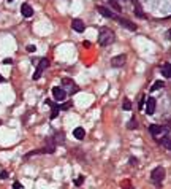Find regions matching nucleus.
Returning a JSON list of instances; mask_svg holds the SVG:
<instances>
[{
	"label": "nucleus",
	"instance_id": "f257e3e1",
	"mask_svg": "<svg viewBox=\"0 0 171 189\" xmlns=\"http://www.w3.org/2000/svg\"><path fill=\"white\" fill-rule=\"evenodd\" d=\"M114 40H116L114 32L111 29H108V27H101L100 32H98V43L101 46H108L114 42Z\"/></svg>",
	"mask_w": 171,
	"mask_h": 189
},
{
	"label": "nucleus",
	"instance_id": "f03ea898",
	"mask_svg": "<svg viewBox=\"0 0 171 189\" xmlns=\"http://www.w3.org/2000/svg\"><path fill=\"white\" fill-rule=\"evenodd\" d=\"M165 175H166V172H165L163 167H155V169L151 172V180L154 181V184H155L157 187H160V186H162V181L165 180Z\"/></svg>",
	"mask_w": 171,
	"mask_h": 189
},
{
	"label": "nucleus",
	"instance_id": "7ed1b4c3",
	"mask_svg": "<svg viewBox=\"0 0 171 189\" xmlns=\"http://www.w3.org/2000/svg\"><path fill=\"white\" fill-rule=\"evenodd\" d=\"M49 67V61L48 59H41L40 62H36V70H35V73H33V79H38L41 76V73Z\"/></svg>",
	"mask_w": 171,
	"mask_h": 189
},
{
	"label": "nucleus",
	"instance_id": "20e7f679",
	"mask_svg": "<svg viewBox=\"0 0 171 189\" xmlns=\"http://www.w3.org/2000/svg\"><path fill=\"white\" fill-rule=\"evenodd\" d=\"M52 96L57 102H63L65 97H67V92H65L62 88H52Z\"/></svg>",
	"mask_w": 171,
	"mask_h": 189
},
{
	"label": "nucleus",
	"instance_id": "39448f33",
	"mask_svg": "<svg viewBox=\"0 0 171 189\" xmlns=\"http://www.w3.org/2000/svg\"><path fill=\"white\" fill-rule=\"evenodd\" d=\"M125 61H127L125 54H119V56H114V57L111 59V65H113V67H122V65L125 64Z\"/></svg>",
	"mask_w": 171,
	"mask_h": 189
},
{
	"label": "nucleus",
	"instance_id": "423d86ee",
	"mask_svg": "<svg viewBox=\"0 0 171 189\" xmlns=\"http://www.w3.org/2000/svg\"><path fill=\"white\" fill-rule=\"evenodd\" d=\"M97 11L100 13L101 16H105V18H109V19H116L117 18L113 11H109L108 8H105V7H97Z\"/></svg>",
	"mask_w": 171,
	"mask_h": 189
},
{
	"label": "nucleus",
	"instance_id": "0eeeda50",
	"mask_svg": "<svg viewBox=\"0 0 171 189\" xmlns=\"http://www.w3.org/2000/svg\"><path fill=\"white\" fill-rule=\"evenodd\" d=\"M71 27H73V30H76V32H84V29H86V25H84V22L81 21V19H73L71 21Z\"/></svg>",
	"mask_w": 171,
	"mask_h": 189
},
{
	"label": "nucleus",
	"instance_id": "6e6552de",
	"mask_svg": "<svg viewBox=\"0 0 171 189\" xmlns=\"http://www.w3.org/2000/svg\"><path fill=\"white\" fill-rule=\"evenodd\" d=\"M154 111H155V99L149 97L146 100V113L147 115H154Z\"/></svg>",
	"mask_w": 171,
	"mask_h": 189
},
{
	"label": "nucleus",
	"instance_id": "1a4fd4ad",
	"mask_svg": "<svg viewBox=\"0 0 171 189\" xmlns=\"http://www.w3.org/2000/svg\"><path fill=\"white\" fill-rule=\"evenodd\" d=\"M21 13H22V16H24V18H30V16L33 15V10H32V7H30L29 3H22V7H21Z\"/></svg>",
	"mask_w": 171,
	"mask_h": 189
},
{
	"label": "nucleus",
	"instance_id": "9d476101",
	"mask_svg": "<svg viewBox=\"0 0 171 189\" xmlns=\"http://www.w3.org/2000/svg\"><path fill=\"white\" fill-rule=\"evenodd\" d=\"M116 19L121 22V25H122V27H127L128 30H136V25H135L133 22H131V21H128V19H122V18H116Z\"/></svg>",
	"mask_w": 171,
	"mask_h": 189
},
{
	"label": "nucleus",
	"instance_id": "9b49d317",
	"mask_svg": "<svg viewBox=\"0 0 171 189\" xmlns=\"http://www.w3.org/2000/svg\"><path fill=\"white\" fill-rule=\"evenodd\" d=\"M149 132L157 137V135L163 133V132H165V129H163V126H159V124H151V126H149Z\"/></svg>",
	"mask_w": 171,
	"mask_h": 189
},
{
	"label": "nucleus",
	"instance_id": "f8f14e48",
	"mask_svg": "<svg viewBox=\"0 0 171 189\" xmlns=\"http://www.w3.org/2000/svg\"><path fill=\"white\" fill-rule=\"evenodd\" d=\"M46 103H48V105H51V108H52L51 119H56V118L59 116V110H60V106H59V105H56V103H52V102H49V100H46Z\"/></svg>",
	"mask_w": 171,
	"mask_h": 189
},
{
	"label": "nucleus",
	"instance_id": "ddd939ff",
	"mask_svg": "<svg viewBox=\"0 0 171 189\" xmlns=\"http://www.w3.org/2000/svg\"><path fill=\"white\" fill-rule=\"evenodd\" d=\"M73 137L78 138V140H83V138L86 137V130H84L83 127H76V129L73 130Z\"/></svg>",
	"mask_w": 171,
	"mask_h": 189
},
{
	"label": "nucleus",
	"instance_id": "4468645a",
	"mask_svg": "<svg viewBox=\"0 0 171 189\" xmlns=\"http://www.w3.org/2000/svg\"><path fill=\"white\" fill-rule=\"evenodd\" d=\"M162 73L165 78H171V64H165L162 67Z\"/></svg>",
	"mask_w": 171,
	"mask_h": 189
},
{
	"label": "nucleus",
	"instance_id": "2eb2a0df",
	"mask_svg": "<svg viewBox=\"0 0 171 189\" xmlns=\"http://www.w3.org/2000/svg\"><path fill=\"white\" fill-rule=\"evenodd\" d=\"M62 86H68V88H73V91H76V84H75V81H71L70 78H63L62 79Z\"/></svg>",
	"mask_w": 171,
	"mask_h": 189
},
{
	"label": "nucleus",
	"instance_id": "dca6fc26",
	"mask_svg": "<svg viewBox=\"0 0 171 189\" xmlns=\"http://www.w3.org/2000/svg\"><path fill=\"white\" fill-rule=\"evenodd\" d=\"M135 15L138 16V18H141V19H144L146 16H144V13H143V10H141V7H139V3L135 0Z\"/></svg>",
	"mask_w": 171,
	"mask_h": 189
},
{
	"label": "nucleus",
	"instance_id": "f3484780",
	"mask_svg": "<svg viewBox=\"0 0 171 189\" xmlns=\"http://www.w3.org/2000/svg\"><path fill=\"white\" fill-rule=\"evenodd\" d=\"M162 143H163V146L166 148V150L171 151V135H166V137H163Z\"/></svg>",
	"mask_w": 171,
	"mask_h": 189
},
{
	"label": "nucleus",
	"instance_id": "a211bd4d",
	"mask_svg": "<svg viewBox=\"0 0 171 189\" xmlns=\"http://www.w3.org/2000/svg\"><path fill=\"white\" fill-rule=\"evenodd\" d=\"M160 88H163V81H155V83L151 86V91H159Z\"/></svg>",
	"mask_w": 171,
	"mask_h": 189
},
{
	"label": "nucleus",
	"instance_id": "6ab92c4d",
	"mask_svg": "<svg viewBox=\"0 0 171 189\" xmlns=\"http://www.w3.org/2000/svg\"><path fill=\"white\" fill-rule=\"evenodd\" d=\"M136 127H138L136 119H135V118H131V119H130V123H128V129H136Z\"/></svg>",
	"mask_w": 171,
	"mask_h": 189
},
{
	"label": "nucleus",
	"instance_id": "aec40b11",
	"mask_svg": "<svg viewBox=\"0 0 171 189\" xmlns=\"http://www.w3.org/2000/svg\"><path fill=\"white\" fill-rule=\"evenodd\" d=\"M122 106H124V110H131V102L128 99H125L124 103H122Z\"/></svg>",
	"mask_w": 171,
	"mask_h": 189
},
{
	"label": "nucleus",
	"instance_id": "412c9836",
	"mask_svg": "<svg viewBox=\"0 0 171 189\" xmlns=\"http://www.w3.org/2000/svg\"><path fill=\"white\" fill-rule=\"evenodd\" d=\"M109 3H111V7H114V8H116L117 11H121V7H119V5H117V3L114 2V0H109Z\"/></svg>",
	"mask_w": 171,
	"mask_h": 189
},
{
	"label": "nucleus",
	"instance_id": "4be33fe9",
	"mask_svg": "<svg viewBox=\"0 0 171 189\" xmlns=\"http://www.w3.org/2000/svg\"><path fill=\"white\" fill-rule=\"evenodd\" d=\"M83 181H84V178H83V177H79V178H76L75 184H76V186H81V184H83Z\"/></svg>",
	"mask_w": 171,
	"mask_h": 189
},
{
	"label": "nucleus",
	"instance_id": "5701e85b",
	"mask_svg": "<svg viewBox=\"0 0 171 189\" xmlns=\"http://www.w3.org/2000/svg\"><path fill=\"white\" fill-rule=\"evenodd\" d=\"M27 51H29V52H35V51H36V48H35L33 45H29V46H27Z\"/></svg>",
	"mask_w": 171,
	"mask_h": 189
},
{
	"label": "nucleus",
	"instance_id": "b1692460",
	"mask_svg": "<svg viewBox=\"0 0 171 189\" xmlns=\"http://www.w3.org/2000/svg\"><path fill=\"white\" fill-rule=\"evenodd\" d=\"M0 178H2V180H6V178H8V173H6V172L3 170L2 173H0Z\"/></svg>",
	"mask_w": 171,
	"mask_h": 189
},
{
	"label": "nucleus",
	"instance_id": "393cba45",
	"mask_svg": "<svg viewBox=\"0 0 171 189\" xmlns=\"http://www.w3.org/2000/svg\"><path fill=\"white\" fill-rule=\"evenodd\" d=\"M13 187H15V189H21V187H22V184H21L19 181H15V184H13Z\"/></svg>",
	"mask_w": 171,
	"mask_h": 189
},
{
	"label": "nucleus",
	"instance_id": "a878e982",
	"mask_svg": "<svg viewBox=\"0 0 171 189\" xmlns=\"http://www.w3.org/2000/svg\"><path fill=\"white\" fill-rule=\"evenodd\" d=\"M70 106H71V103H65V105H62L60 108H62V110H68Z\"/></svg>",
	"mask_w": 171,
	"mask_h": 189
},
{
	"label": "nucleus",
	"instance_id": "bb28decb",
	"mask_svg": "<svg viewBox=\"0 0 171 189\" xmlns=\"http://www.w3.org/2000/svg\"><path fill=\"white\" fill-rule=\"evenodd\" d=\"M3 64H6V65H11V64H13V59H5V61H3Z\"/></svg>",
	"mask_w": 171,
	"mask_h": 189
},
{
	"label": "nucleus",
	"instance_id": "cd10ccee",
	"mask_svg": "<svg viewBox=\"0 0 171 189\" xmlns=\"http://www.w3.org/2000/svg\"><path fill=\"white\" fill-rule=\"evenodd\" d=\"M83 45H84V46H86V48H89V46H90V42H87V40H86V42H84V43H83Z\"/></svg>",
	"mask_w": 171,
	"mask_h": 189
},
{
	"label": "nucleus",
	"instance_id": "c85d7f7f",
	"mask_svg": "<svg viewBox=\"0 0 171 189\" xmlns=\"http://www.w3.org/2000/svg\"><path fill=\"white\" fill-rule=\"evenodd\" d=\"M166 37H168V40H171V29L166 32Z\"/></svg>",
	"mask_w": 171,
	"mask_h": 189
},
{
	"label": "nucleus",
	"instance_id": "c756f323",
	"mask_svg": "<svg viewBox=\"0 0 171 189\" xmlns=\"http://www.w3.org/2000/svg\"><path fill=\"white\" fill-rule=\"evenodd\" d=\"M2 81H3V76H2V75H0V83H2Z\"/></svg>",
	"mask_w": 171,
	"mask_h": 189
},
{
	"label": "nucleus",
	"instance_id": "7c9ffc66",
	"mask_svg": "<svg viewBox=\"0 0 171 189\" xmlns=\"http://www.w3.org/2000/svg\"><path fill=\"white\" fill-rule=\"evenodd\" d=\"M6 2H10V3H11V2H13V0H6Z\"/></svg>",
	"mask_w": 171,
	"mask_h": 189
},
{
	"label": "nucleus",
	"instance_id": "2f4dec72",
	"mask_svg": "<svg viewBox=\"0 0 171 189\" xmlns=\"http://www.w3.org/2000/svg\"><path fill=\"white\" fill-rule=\"evenodd\" d=\"M0 124H2V121H0Z\"/></svg>",
	"mask_w": 171,
	"mask_h": 189
},
{
	"label": "nucleus",
	"instance_id": "473e14b6",
	"mask_svg": "<svg viewBox=\"0 0 171 189\" xmlns=\"http://www.w3.org/2000/svg\"><path fill=\"white\" fill-rule=\"evenodd\" d=\"M127 189H130V187H127Z\"/></svg>",
	"mask_w": 171,
	"mask_h": 189
}]
</instances>
